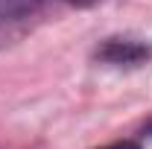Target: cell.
<instances>
[{
    "label": "cell",
    "instance_id": "277c9868",
    "mask_svg": "<svg viewBox=\"0 0 152 149\" xmlns=\"http://www.w3.org/2000/svg\"><path fill=\"white\" fill-rule=\"evenodd\" d=\"M70 3H76V6H91V3H96V0H70Z\"/></svg>",
    "mask_w": 152,
    "mask_h": 149
},
{
    "label": "cell",
    "instance_id": "6da1fadb",
    "mask_svg": "<svg viewBox=\"0 0 152 149\" xmlns=\"http://www.w3.org/2000/svg\"><path fill=\"white\" fill-rule=\"evenodd\" d=\"M96 56L105 61H114V64H134V61L149 56V47L134 44V41H108Z\"/></svg>",
    "mask_w": 152,
    "mask_h": 149
},
{
    "label": "cell",
    "instance_id": "3957f363",
    "mask_svg": "<svg viewBox=\"0 0 152 149\" xmlns=\"http://www.w3.org/2000/svg\"><path fill=\"white\" fill-rule=\"evenodd\" d=\"M102 149H140L134 140H120V143H111V146H102Z\"/></svg>",
    "mask_w": 152,
    "mask_h": 149
},
{
    "label": "cell",
    "instance_id": "5b68a950",
    "mask_svg": "<svg viewBox=\"0 0 152 149\" xmlns=\"http://www.w3.org/2000/svg\"><path fill=\"white\" fill-rule=\"evenodd\" d=\"M149 134H152V126H149Z\"/></svg>",
    "mask_w": 152,
    "mask_h": 149
},
{
    "label": "cell",
    "instance_id": "7a4b0ae2",
    "mask_svg": "<svg viewBox=\"0 0 152 149\" xmlns=\"http://www.w3.org/2000/svg\"><path fill=\"white\" fill-rule=\"evenodd\" d=\"M44 0H0V20H18L35 12Z\"/></svg>",
    "mask_w": 152,
    "mask_h": 149
}]
</instances>
